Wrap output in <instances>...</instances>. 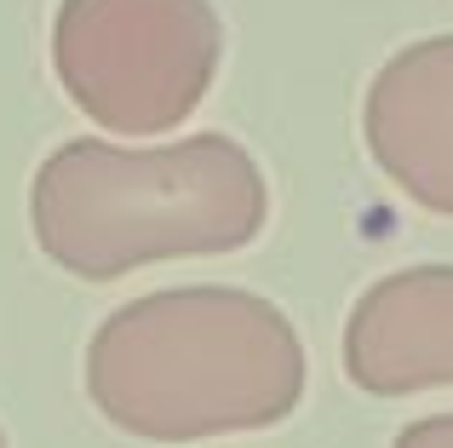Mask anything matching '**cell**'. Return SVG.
Returning <instances> with one entry per match:
<instances>
[{"label": "cell", "mask_w": 453, "mask_h": 448, "mask_svg": "<svg viewBox=\"0 0 453 448\" xmlns=\"http://www.w3.org/2000/svg\"><path fill=\"white\" fill-rule=\"evenodd\" d=\"M87 397L115 431L201 443L265 431L304 397V345L253 288H161L104 316L87 345Z\"/></svg>", "instance_id": "1"}, {"label": "cell", "mask_w": 453, "mask_h": 448, "mask_svg": "<svg viewBox=\"0 0 453 448\" xmlns=\"http://www.w3.org/2000/svg\"><path fill=\"white\" fill-rule=\"evenodd\" d=\"M270 219V184L253 150L224 133L121 150L69 138L29 184V230L58 270L121 282L166 259L247 247Z\"/></svg>", "instance_id": "2"}, {"label": "cell", "mask_w": 453, "mask_h": 448, "mask_svg": "<svg viewBox=\"0 0 453 448\" xmlns=\"http://www.w3.org/2000/svg\"><path fill=\"white\" fill-rule=\"evenodd\" d=\"M224 64L212 0H64L52 18V69L87 121L155 138L201 110Z\"/></svg>", "instance_id": "3"}, {"label": "cell", "mask_w": 453, "mask_h": 448, "mask_svg": "<svg viewBox=\"0 0 453 448\" xmlns=\"http://www.w3.org/2000/svg\"><path fill=\"white\" fill-rule=\"evenodd\" d=\"M362 138L413 207L453 219V35L385 58L362 98Z\"/></svg>", "instance_id": "4"}, {"label": "cell", "mask_w": 453, "mask_h": 448, "mask_svg": "<svg viewBox=\"0 0 453 448\" xmlns=\"http://www.w3.org/2000/svg\"><path fill=\"white\" fill-rule=\"evenodd\" d=\"M344 374L367 397L453 385V265L379 276L344 322Z\"/></svg>", "instance_id": "5"}, {"label": "cell", "mask_w": 453, "mask_h": 448, "mask_svg": "<svg viewBox=\"0 0 453 448\" xmlns=\"http://www.w3.org/2000/svg\"><path fill=\"white\" fill-rule=\"evenodd\" d=\"M390 448H453V414H431V420H413V426L396 431Z\"/></svg>", "instance_id": "6"}, {"label": "cell", "mask_w": 453, "mask_h": 448, "mask_svg": "<svg viewBox=\"0 0 453 448\" xmlns=\"http://www.w3.org/2000/svg\"><path fill=\"white\" fill-rule=\"evenodd\" d=\"M0 448H6V431H0Z\"/></svg>", "instance_id": "7"}]
</instances>
